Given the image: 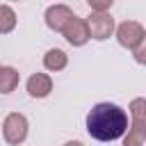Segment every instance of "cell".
Wrapping results in <instances>:
<instances>
[{"instance_id": "1", "label": "cell", "mask_w": 146, "mask_h": 146, "mask_svg": "<svg viewBox=\"0 0 146 146\" xmlns=\"http://www.w3.org/2000/svg\"><path fill=\"white\" fill-rule=\"evenodd\" d=\"M87 132L98 141H114L128 132V114L114 103H98L87 114Z\"/></svg>"}, {"instance_id": "2", "label": "cell", "mask_w": 146, "mask_h": 146, "mask_svg": "<svg viewBox=\"0 0 146 146\" xmlns=\"http://www.w3.org/2000/svg\"><path fill=\"white\" fill-rule=\"evenodd\" d=\"M130 114H132V125L123 137V146H141L146 130V98H135L130 103Z\"/></svg>"}, {"instance_id": "3", "label": "cell", "mask_w": 146, "mask_h": 146, "mask_svg": "<svg viewBox=\"0 0 146 146\" xmlns=\"http://www.w3.org/2000/svg\"><path fill=\"white\" fill-rule=\"evenodd\" d=\"M2 137H5V141L11 144V146L23 144L25 137H27V119H25L21 112L7 114L5 121H2Z\"/></svg>"}, {"instance_id": "4", "label": "cell", "mask_w": 146, "mask_h": 146, "mask_svg": "<svg viewBox=\"0 0 146 146\" xmlns=\"http://www.w3.org/2000/svg\"><path fill=\"white\" fill-rule=\"evenodd\" d=\"M84 23L89 30V39H96V41H105L114 32V18L110 14H94L91 11V16Z\"/></svg>"}, {"instance_id": "5", "label": "cell", "mask_w": 146, "mask_h": 146, "mask_svg": "<svg viewBox=\"0 0 146 146\" xmlns=\"http://www.w3.org/2000/svg\"><path fill=\"white\" fill-rule=\"evenodd\" d=\"M144 27L137 23V21H123L119 27H116V39H119V43L123 46V48H130V50H135L137 46H139V41L144 39Z\"/></svg>"}, {"instance_id": "6", "label": "cell", "mask_w": 146, "mask_h": 146, "mask_svg": "<svg viewBox=\"0 0 146 146\" xmlns=\"http://www.w3.org/2000/svg\"><path fill=\"white\" fill-rule=\"evenodd\" d=\"M62 34H64V39H66L71 46H84V43L89 41V30H87V23H84L82 18H78V16H73V18L64 25Z\"/></svg>"}, {"instance_id": "7", "label": "cell", "mask_w": 146, "mask_h": 146, "mask_svg": "<svg viewBox=\"0 0 146 146\" xmlns=\"http://www.w3.org/2000/svg\"><path fill=\"white\" fill-rule=\"evenodd\" d=\"M73 16H75V14H73L66 5H52V7L46 9V25H48L50 30H55V32H62L64 25H66Z\"/></svg>"}, {"instance_id": "8", "label": "cell", "mask_w": 146, "mask_h": 146, "mask_svg": "<svg viewBox=\"0 0 146 146\" xmlns=\"http://www.w3.org/2000/svg\"><path fill=\"white\" fill-rule=\"evenodd\" d=\"M50 91H52V80H50V75H46V73H34V75H30V80H27V94H30L32 98H46Z\"/></svg>"}, {"instance_id": "9", "label": "cell", "mask_w": 146, "mask_h": 146, "mask_svg": "<svg viewBox=\"0 0 146 146\" xmlns=\"http://www.w3.org/2000/svg\"><path fill=\"white\" fill-rule=\"evenodd\" d=\"M66 64H68V57H66V52L64 50H59V48H50L46 55H43V66L48 68V71H62V68H66Z\"/></svg>"}, {"instance_id": "10", "label": "cell", "mask_w": 146, "mask_h": 146, "mask_svg": "<svg viewBox=\"0 0 146 146\" xmlns=\"http://www.w3.org/2000/svg\"><path fill=\"white\" fill-rule=\"evenodd\" d=\"M18 71L11 66H0V94H11L18 87Z\"/></svg>"}, {"instance_id": "11", "label": "cell", "mask_w": 146, "mask_h": 146, "mask_svg": "<svg viewBox=\"0 0 146 146\" xmlns=\"http://www.w3.org/2000/svg\"><path fill=\"white\" fill-rule=\"evenodd\" d=\"M16 27V14L9 5H0V34H7Z\"/></svg>"}, {"instance_id": "12", "label": "cell", "mask_w": 146, "mask_h": 146, "mask_svg": "<svg viewBox=\"0 0 146 146\" xmlns=\"http://www.w3.org/2000/svg\"><path fill=\"white\" fill-rule=\"evenodd\" d=\"M132 52H135V62L141 64V66H146V34H144V39L139 41V46H137Z\"/></svg>"}, {"instance_id": "13", "label": "cell", "mask_w": 146, "mask_h": 146, "mask_svg": "<svg viewBox=\"0 0 146 146\" xmlns=\"http://www.w3.org/2000/svg\"><path fill=\"white\" fill-rule=\"evenodd\" d=\"M89 7L94 14H107V9L112 7V0H105V2H98V0H89Z\"/></svg>"}, {"instance_id": "14", "label": "cell", "mask_w": 146, "mask_h": 146, "mask_svg": "<svg viewBox=\"0 0 146 146\" xmlns=\"http://www.w3.org/2000/svg\"><path fill=\"white\" fill-rule=\"evenodd\" d=\"M64 146H84V144H82V141H66Z\"/></svg>"}, {"instance_id": "15", "label": "cell", "mask_w": 146, "mask_h": 146, "mask_svg": "<svg viewBox=\"0 0 146 146\" xmlns=\"http://www.w3.org/2000/svg\"><path fill=\"white\" fill-rule=\"evenodd\" d=\"M144 141H146V130H144Z\"/></svg>"}]
</instances>
